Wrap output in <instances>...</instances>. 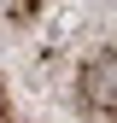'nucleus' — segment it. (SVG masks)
Returning a JSON list of instances; mask_svg holds the SVG:
<instances>
[{
	"label": "nucleus",
	"mask_w": 117,
	"mask_h": 123,
	"mask_svg": "<svg viewBox=\"0 0 117 123\" xmlns=\"http://www.w3.org/2000/svg\"><path fill=\"white\" fill-rule=\"evenodd\" d=\"M82 88H88V100H94V105L117 111V59H99V65H88Z\"/></svg>",
	"instance_id": "f257e3e1"
}]
</instances>
